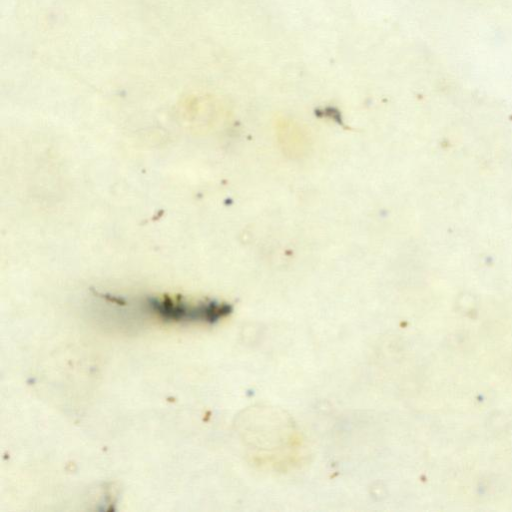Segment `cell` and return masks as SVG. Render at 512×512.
I'll use <instances>...</instances> for the list:
<instances>
[{"label":"cell","mask_w":512,"mask_h":512,"mask_svg":"<svg viewBox=\"0 0 512 512\" xmlns=\"http://www.w3.org/2000/svg\"><path fill=\"white\" fill-rule=\"evenodd\" d=\"M231 312L228 304L216 301L191 303L170 297H149L136 302H122V315L127 327L141 321L157 320L166 323L212 324Z\"/></svg>","instance_id":"6da1fadb"}]
</instances>
